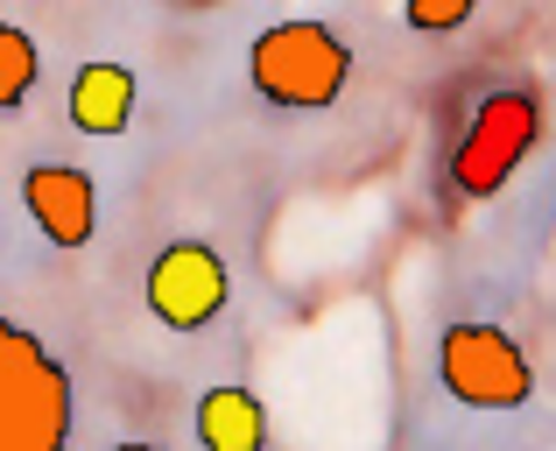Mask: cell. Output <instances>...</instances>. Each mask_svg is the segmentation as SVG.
I'll list each match as a JSON object with an SVG mask.
<instances>
[{"label": "cell", "instance_id": "6da1fadb", "mask_svg": "<svg viewBox=\"0 0 556 451\" xmlns=\"http://www.w3.org/2000/svg\"><path fill=\"white\" fill-rule=\"evenodd\" d=\"M247 78L275 113H325L353 85V42L331 22H275L247 42Z\"/></svg>", "mask_w": 556, "mask_h": 451}, {"label": "cell", "instance_id": "7a4b0ae2", "mask_svg": "<svg viewBox=\"0 0 556 451\" xmlns=\"http://www.w3.org/2000/svg\"><path fill=\"white\" fill-rule=\"evenodd\" d=\"M71 367L28 325H0V451H64L71 444Z\"/></svg>", "mask_w": 556, "mask_h": 451}, {"label": "cell", "instance_id": "3957f363", "mask_svg": "<svg viewBox=\"0 0 556 451\" xmlns=\"http://www.w3.org/2000/svg\"><path fill=\"white\" fill-rule=\"evenodd\" d=\"M535 141H543V99L529 92V85H501V92L479 99L472 127L458 135V149H451V191L458 198H501L507 184H515V170L535 155Z\"/></svg>", "mask_w": 556, "mask_h": 451}, {"label": "cell", "instance_id": "277c9868", "mask_svg": "<svg viewBox=\"0 0 556 451\" xmlns=\"http://www.w3.org/2000/svg\"><path fill=\"white\" fill-rule=\"evenodd\" d=\"M437 374H444V396L465 410H529L535 396V367L521 353V339L507 325H444L437 339Z\"/></svg>", "mask_w": 556, "mask_h": 451}, {"label": "cell", "instance_id": "5b68a950", "mask_svg": "<svg viewBox=\"0 0 556 451\" xmlns=\"http://www.w3.org/2000/svg\"><path fill=\"white\" fill-rule=\"evenodd\" d=\"M141 297H149V317L169 331H204L218 325V311L232 303V268L218 247L204 240H169L163 254L149 261V283H141Z\"/></svg>", "mask_w": 556, "mask_h": 451}, {"label": "cell", "instance_id": "8992f818", "mask_svg": "<svg viewBox=\"0 0 556 451\" xmlns=\"http://www.w3.org/2000/svg\"><path fill=\"white\" fill-rule=\"evenodd\" d=\"M22 212L50 247H85L99 233V184L78 163H28L22 170Z\"/></svg>", "mask_w": 556, "mask_h": 451}, {"label": "cell", "instance_id": "52a82bcc", "mask_svg": "<svg viewBox=\"0 0 556 451\" xmlns=\"http://www.w3.org/2000/svg\"><path fill=\"white\" fill-rule=\"evenodd\" d=\"M64 113L78 135H127V121H135V71L113 64V57H92V64H78V78H71L64 92Z\"/></svg>", "mask_w": 556, "mask_h": 451}, {"label": "cell", "instance_id": "ba28073f", "mask_svg": "<svg viewBox=\"0 0 556 451\" xmlns=\"http://www.w3.org/2000/svg\"><path fill=\"white\" fill-rule=\"evenodd\" d=\"M204 451H268V410H261L254 388L218 381L198 396V416H190Z\"/></svg>", "mask_w": 556, "mask_h": 451}, {"label": "cell", "instance_id": "9c48e42d", "mask_svg": "<svg viewBox=\"0 0 556 451\" xmlns=\"http://www.w3.org/2000/svg\"><path fill=\"white\" fill-rule=\"evenodd\" d=\"M36 71H42L36 36H28L22 22H8V28H0V113H22V107H28V92H36Z\"/></svg>", "mask_w": 556, "mask_h": 451}, {"label": "cell", "instance_id": "30bf717a", "mask_svg": "<svg viewBox=\"0 0 556 451\" xmlns=\"http://www.w3.org/2000/svg\"><path fill=\"white\" fill-rule=\"evenodd\" d=\"M479 14V0H402V22L416 28V36H451V28H465Z\"/></svg>", "mask_w": 556, "mask_h": 451}, {"label": "cell", "instance_id": "8fae6325", "mask_svg": "<svg viewBox=\"0 0 556 451\" xmlns=\"http://www.w3.org/2000/svg\"><path fill=\"white\" fill-rule=\"evenodd\" d=\"M113 451H163V444H141V438H127V444H113Z\"/></svg>", "mask_w": 556, "mask_h": 451}]
</instances>
